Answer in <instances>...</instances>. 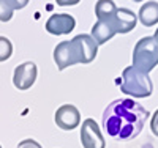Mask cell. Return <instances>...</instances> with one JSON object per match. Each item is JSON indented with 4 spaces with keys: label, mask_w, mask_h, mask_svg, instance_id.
Listing matches in <instances>:
<instances>
[{
    "label": "cell",
    "mask_w": 158,
    "mask_h": 148,
    "mask_svg": "<svg viewBox=\"0 0 158 148\" xmlns=\"http://www.w3.org/2000/svg\"><path fill=\"white\" fill-rule=\"evenodd\" d=\"M56 125L63 131H71L81 123V114L73 104H63L56 110Z\"/></svg>",
    "instance_id": "obj_7"
},
{
    "label": "cell",
    "mask_w": 158,
    "mask_h": 148,
    "mask_svg": "<svg viewBox=\"0 0 158 148\" xmlns=\"http://www.w3.org/2000/svg\"><path fill=\"white\" fill-rule=\"evenodd\" d=\"M54 60L57 63L59 71H63L65 68L73 65L81 63L79 62V55L76 52V47L73 44V41H62L56 46L54 49Z\"/></svg>",
    "instance_id": "obj_6"
},
{
    "label": "cell",
    "mask_w": 158,
    "mask_h": 148,
    "mask_svg": "<svg viewBox=\"0 0 158 148\" xmlns=\"http://www.w3.org/2000/svg\"><path fill=\"white\" fill-rule=\"evenodd\" d=\"M13 55V44L6 36H0V62H5Z\"/></svg>",
    "instance_id": "obj_15"
},
{
    "label": "cell",
    "mask_w": 158,
    "mask_h": 148,
    "mask_svg": "<svg viewBox=\"0 0 158 148\" xmlns=\"http://www.w3.org/2000/svg\"><path fill=\"white\" fill-rule=\"evenodd\" d=\"M117 11V5L109 0H100L95 5V14L98 18V21H109L111 18H114Z\"/></svg>",
    "instance_id": "obj_14"
},
{
    "label": "cell",
    "mask_w": 158,
    "mask_h": 148,
    "mask_svg": "<svg viewBox=\"0 0 158 148\" xmlns=\"http://www.w3.org/2000/svg\"><path fill=\"white\" fill-rule=\"evenodd\" d=\"M117 32H115V27L112 24V21H97L92 27V38L95 39V43L100 46V44H104L108 43L112 36H115Z\"/></svg>",
    "instance_id": "obj_11"
},
{
    "label": "cell",
    "mask_w": 158,
    "mask_h": 148,
    "mask_svg": "<svg viewBox=\"0 0 158 148\" xmlns=\"http://www.w3.org/2000/svg\"><path fill=\"white\" fill-rule=\"evenodd\" d=\"M117 33H128L136 27L138 16L128 8H117L114 18H111Z\"/></svg>",
    "instance_id": "obj_10"
},
{
    "label": "cell",
    "mask_w": 158,
    "mask_h": 148,
    "mask_svg": "<svg viewBox=\"0 0 158 148\" xmlns=\"http://www.w3.org/2000/svg\"><path fill=\"white\" fill-rule=\"evenodd\" d=\"M81 143L84 148H104L106 142L101 134V129L94 118H87L82 122L81 128Z\"/></svg>",
    "instance_id": "obj_4"
},
{
    "label": "cell",
    "mask_w": 158,
    "mask_h": 148,
    "mask_svg": "<svg viewBox=\"0 0 158 148\" xmlns=\"http://www.w3.org/2000/svg\"><path fill=\"white\" fill-rule=\"evenodd\" d=\"M74 27L76 21L70 14H52L46 22V30L51 35H68Z\"/></svg>",
    "instance_id": "obj_9"
},
{
    "label": "cell",
    "mask_w": 158,
    "mask_h": 148,
    "mask_svg": "<svg viewBox=\"0 0 158 148\" xmlns=\"http://www.w3.org/2000/svg\"><path fill=\"white\" fill-rule=\"evenodd\" d=\"M29 2L22 0V2H15V0H0V21L2 22H8L13 18L15 10L24 8Z\"/></svg>",
    "instance_id": "obj_13"
},
{
    "label": "cell",
    "mask_w": 158,
    "mask_h": 148,
    "mask_svg": "<svg viewBox=\"0 0 158 148\" xmlns=\"http://www.w3.org/2000/svg\"><path fill=\"white\" fill-rule=\"evenodd\" d=\"M138 18L144 27H153L155 24H158V3L156 2H146L139 8Z\"/></svg>",
    "instance_id": "obj_12"
},
{
    "label": "cell",
    "mask_w": 158,
    "mask_h": 148,
    "mask_svg": "<svg viewBox=\"0 0 158 148\" xmlns=\"http://www.w3.org/2000/svg\"><path fill=\"white\" fill-rule=\"evenodd\" d=\"M153 38H155V41H156V43H158V29H156V30H155V35H153Z\"/></svg>",
    "instance_id": "obj_19"
},
{
    "label": "cell",
    "mask_w": 158,
    "mask_h": 148,
    "mask_svg": "<svg viewBox=\"0 0 158 148\" xmlns=\"http://www.w3.org/2000/svg\"><path fill=\"white\" fill-rule=\"evenodd\" d=\"M59 5H62V6H67V5H76L77 2H76V0H74V2H57Z\"/></svg>",
    "instance_id": "obj_18"
},
{
    "label": "cell",
    "mask_w": 158,
    "mask_h": 148,
    "mask_svg": "<svg viewBox=\"0 0 158 148\" xmlns=\"http://www.w3.org/2000/svg\"><path fill=\"white\" fill-rule=\"evenodd\" d=\"M18 148H43V146L40 145L36 140H33V139H25V140L19 142Z\"/></svg>",
    "instance_id": "obj_16"
},
{
    "label": "cell",
    "mask_w": 158,
    "mask_h": 148,
    "mask_svg": "<svg viewBox=\"0 0 158 148\" xmlns=\"http://www.w3.org/2000/svg\"><path fill=\"white\" fill-rule=\"evenodd\" d=\"M150 129L155 136L158 137V109L155 110V114L152 115V120H150Z\"/></svg>",
    "instance_id": "obj_17"
},
{
    "label": "cell",
    "mask_w": 158,
    "mask_h": 148,
    "mask_svg": "<svg viewBox=\"0 0 158 148\" xmlns=\"http://www.w3.org/2000/svg\"><path fill=\"white\" fill-rule=\"evenodd\" d=\"M0 148H2V145H0Z\"/></svg>",
    "instance_id": "obj_20"
},
{
    "label": "cell",
    "mask_w": 158,
    "mask_h": 148,
    "mask_svg": "<svg viewBox=\"0 0 158 148\" xmlns=\"http://www.w3.org/2000/svg\"><path fill=\"white\" fill-rule=\"evenodd\" d=\"M73 44L76 47V52L79 55V62L81 63H90L94 62L97 54H98V44L90 35H77L73 39Z\"/></svg>",
    "instance_id": "obj_8"
},
{
    "label": "cell",
    "mask_w": 158,
    "mask_h": 148,
    "mask_svg": "<svg viewBox=\"0 0 158 148\" xmlns=\"http://www.w3.org/2000/svg\"><path fill=\"white\" fill-rule=\"evenodd\" d=\"M149 110L133 99H115L103 112V129L117 140H128L139 136Z\"/></svg>",
    "instance_id": "obj_1"
},
{
    "label": "cell",
    "mask_w": 158,
    "mask_h": 148,
    "mask_svg": "<svg viewBox=\"0 0 158 148\" xmlns=\"http://www.w3.org/2000/svg\"><path fill=\"white\" fill-rule=\"evenodd\" d=\"M120 90L125 95H130L133 98H147L152 95V80L149 74L136 70L133 65L128 66L122 73V82H120Z\"/></svg>",
    "instance_id": "obj_2"
},
{
    "label": "cell",
    "mask_w": 158,
    "mask_h": 148,
    "mask_svg": "<svg viewBox=\"0 0 158 148\" xmlns=\"http://www.w3.org/2000/svg\"><path fill=\"white\" fill-rule=\"evenodd\" d=\"M36 74H38V70L33 62H25L22 65H18L15 70V74H13V84L21 91L29 90L35 84Z\"/></svg>",
    "instance_id": "obj_5"
},
{
    "label": "cell",
    "mask_w": 158,
    "mask_h": 148,
    "mask_svg": "<svg viewBox=\"0 0 158 148\" xmlns=\"http://www.w3.org/2000/svg\"><path fill=\"white\" fill-rule=\"evenodd\" d=\"M158 65V43L153 36L141 38L133 49V66L149 74Z\"/></svg>",
    "instance_id": "obj_3"
}]
</instances>
